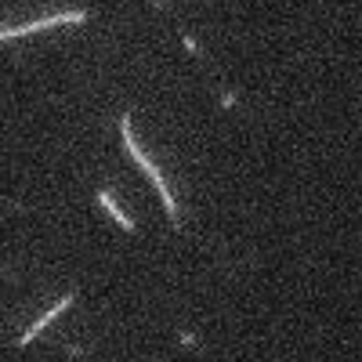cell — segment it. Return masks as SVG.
<instances>
[{
    "instance_id": "obj_4",
    "label": "cell",
    "mask_w": 362,
    "mask_h": 362,
    "mask_svg": "<svg viewBox=\"0 0 362 362\" xmlns=\"http://www.w3.org/2000/svg\"><path fill=\"white\" fill-rule=\"evenodd\" d=\"M98 203H102V210L105 214H112V221L119 225V228H127V232H134V221L124 214V210H119V203L112 199V192H105V189H98Z\"/></svg>"
},
{
    "instance_id": "obj_5",
    "label": "cell",
    "mask_w": 362,
    "mask_h": 362,
    "mask_svg": "<svg viewBox=\"0 0 362 362\" xmlns=\"http://www.w3.org/2000/svg\"><path fill=\"white\" fill-rule=\"evenodd\" d=\"M221 105H225V109H232V105H235V95H232V90H225V95H221Z\"/></svg>"
},
{
    "instance_id": "obj_1",
    "label": "cell",
    "mask_w": 362,
    "mask_h": 362,
    "mask_svg": "<svg viewBox=\"0 0 362 362\" xmlns=\"http://www.w3.org/2000/svg\"><path fill=\"white\" fill-rule=\"evenodd\" d=\"M119 141H124V148H127V156L148 174V181H153V185L160 189V196H163V210H167V218H170V228L177 232L181 228V218H177V199H174V192H170V185H167V181H163V174H160V167L153 163V160H148L145 156V148L134 141V134H131V116L124 112V116H119Z\"/></svg>"
},
{
    "instance_id": "obj_3",
    "label": "cell",
    "mask_w": 362,
    "mask_h": 362,
    "mask_svg": "<svg viewBox=\"0 0 362 362\" xmlns=\"http://www.w3.org/2000/svg\"><path fill=\"white\" fill-rule=\"evenodd\" d=\"M73 300H76V293H66L62 300H54V308H47V312H44V315H40V319H37L33 326H25V329H22V334H18V348H25L29 341H33V337L40 334V329H44V326H51V322H54L58 315H62V312H66V308L73 305Z\"/></svg>"
},
{
    "instance_id": "obj_2",
    "label": "cell",
    "mask_w": 362,
    "mask_h": 362,
    "mask_svg": "<svg viewBox=\"0 0 362 362\" xmlns=\"http://www.w3.org/2000/svg\"><path fill=\"white\" fill-rule=\"evenodd\" d=\"M76 22H87V11H58V15H47V18H37V22H25V25H0V40L33 37V33H44V29H54V25H76Z\"/></svg>"
}]
</instances>
